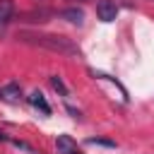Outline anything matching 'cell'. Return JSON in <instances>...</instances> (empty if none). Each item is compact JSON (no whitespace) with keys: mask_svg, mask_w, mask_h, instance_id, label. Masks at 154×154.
<instances>
[{"mask_svg":"<svg viewBox=\"0 0 154 154\" xmlns=\"http://www.w3.org/2000/svg\"><path fill=\"white\" fill-rule=\"evenodd\" d=\"M24 41L43 46V48L63 53V55H79V48L70 38H65V36H55V34H24Z\"/></svg>","mask_w":154,"mask_h":154,"instance_id":"1","label":"cell"},{"mask_svg":"<svg viewBox=\"0 0 154 154\" xmlns=\"http://www.w3.org/2000/svg\"><path fill=\"white\" fill-rule=\"evenodd\" d=\"M96 14H99L101 22H113V19L118 17V5H116L113 0H99Z\"/></svg>","mask_w":154,"mask_h":154,"instance_id":"2","label":"cell"},{"mask_svg":"<svg viewBox=\"0 0 154 154\" xmlns=\"http://www.w3.org/2000/svg\"><path fill=\"white\" fill-rule=\"evenodd\" d=\"M55 149H58V154H72V152L77 149V142H75L70 135H58Z\"/></svg>","mask_w":154,"mask_h":154,"instance_id":"3","label":"cell"},{"mask_svg":"<svg viewBox=\"0 0 154 154\" xmlns=\"http://www.w3.org/2000/svg\"><path fill=\"white\" fill-rule=\"evenodd\" d=\"M0 96H5L7 101H17V99L22 96V89H19L17 82H10V84H5V87L0 89Z\"/></svg>","mask_w":154,"mask_h":154,"instance_id":"4","label":"cell"},{"mask_svg":"<svg viewBox=\"0 0 154 154\" xmlns=\"http://www.w3.org/2000/svg\"><path fill=\"white\" fill-rule=\"evenodd\" d=\"M12 12H14V5L12 0H0V29L12 19Z\"/></svg>","mask_w":154,"mask_h":154,"instance_id":"5","label":"cell"},{"mask_svg":"<svg viewBox=\"0 0 154 154\" xmlns=\"http://www.w3.org/2000/svg\"><path fill=\"white\" fill-rule=\"evenodd\" d=\"M60 17L67 19V22H72V24H82V22H84V12L77 10V7H67V10H63Z\"/></svg>","mask_w":154,"mask_h":154,"instance_id":"6","label":"cell"},{"mask_svg":"<svg viewBox=\"0 0 154 154\" xmlns=\"http://www.w3.org/2000/svg\"><path fill=\"white\" fill-rule=\"evenodd\" d=\"M29 101L36 106V108H41V113H46V116H51V106H48V101L43 99V94L41 91H34L31 96H29Z\"/></svg>","mask_w":154,"mask_h":154,"instance_id":"7","label":"cell"},{"mask_svg":"<svg viewBox=\"0 0 154 154\" xmlns=\"http://www.w3.org/2000/svg\"><path fill=\"white\" fill-rule=\"evenodd\" d=\"M51 87H53L60 96H67V87H65V82H63L58 75H53V77H51Z\"/></svg>","mask_w":154,"mask_h":154,"instance_id":"8","label":"cell"},{"mask_svg":"<svg viewBox=\"0 0 154 154\" xmlns=\"http://www.w3.org/2000/svg\"><path fill=\"white\" fill-rule=\"evenodd\" d=\"M7 142H10V144H14L17 149H24V152H29V154H36V152H34V147H31V144H26V142H22V140H12V137H7Z\"/></svg>","mask_w":154,"mask_h":154,"instance_id":"9","label":"cell"},{"mask_svg":"<svg viewBox=\"0 0 154 154\" xmlns=\"http://www.w3.org/2000/svg\"><path fill=\"white\" fill-rule=\"evenodd\" d=\"M87 144H103V147H111V149L116 147V142H113V140H101V137H89V140H87Z\"/></svg>","mask_w":154,"mask_h":154,"instance_id":"10","label":"cell"},{"mask_svg":"<svg viewBox=\"0 0 154 154\" xmlns=\"http://www.w3.org/2000/svg\"><path fill=\"white\" fill-rule=\"evenodd\" d=\"M72 154H82V152H79V149H75V152H72Z\"/></svg>","mask_w":154,"mask_h":154,"instance_id":"11","label":"cell"},{"mask_svg":"<svg viewBox=\"0 0 154 154\" xmlns=\"http://www.w3.org/2000/svg\"><path fill=\"white\" fill-rule=\"evenodd\" d=\"M79 2H84V0H79Z\"/></svg>","mask_w":154,"mask_h":154,"instance_id":"12","label":"cell"}]
</instances>
